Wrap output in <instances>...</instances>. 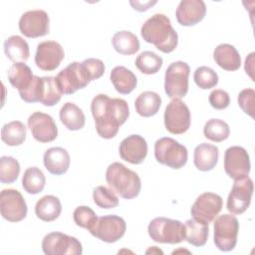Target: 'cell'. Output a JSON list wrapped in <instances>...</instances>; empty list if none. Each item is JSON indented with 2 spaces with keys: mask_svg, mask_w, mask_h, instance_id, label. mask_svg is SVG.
<instances>
[{
  "mask_svg": "<svg viewBox=\"0 0 255 255\" xmlns=\"http://www.w3.org/2000/svg\"><path fill=\"white\" fill-rule=\"evenodd\" d=\"M91 112L98 134L106 139L115 137L129 116L128 105L124 99L110 98L106 94H99L93 99Z\"/></svg>",
  "mask_w": 255,
  "mask_h": 255,
  "instance_id": "6da1fadb",
  "label": "cell"
},
{
  "mask_svg": "<svg viewBox=\"0 0 255 255\" xmlns=\"http://www.w3.org/2000/svg\"><path fill=\"white\" fill-rule=\"evenodd\" d=\"M140 34L146 43L152 44L162 53H171L178 43V35L164 14L156 13L141 26Z\"/></svg>",
  "mask_w": 255,
  "mask_h": 255,
  "instance_id": "7a4b0ae2",
  "label": "cell"
},
{
  "mask_svg": "<svg viewBox=\"0 0 255 255\" xmlns=\"http://www.w3.org/2000/svg\"><path fill=\"white\" fill-rule=\"evenodd\" d=\"M106 180L111 189L125 199L136 197L141 188L137 173L121 162H113L108 166Z\"/></svg>",
  "mask_w": 255,
  "mask_h": 255,
  "instance_id": "3957f363",
  "label": "cell"
},
{
  "mask_svg": "<svg viewBox=\"0 0 255 255\" xmlns=\"http://www.w3.org/2000/svg\"><path fill=\"white\" fill-rule=\"evenodd\" d=\"M155 159L170 168L179 169L187 162L186 147L171 137H161L154 143Z\"/></svg>",
  "mask_w": 255,
  "mask_h": 255,
  "instance_id": "277c9868",
  "label": "cell"
},
{
  "mask_svg": "<svg viewBox=\"0 0 255 255\" xmlns=\"http://www.w3.org/2000/svg\"><path fill=\"white\" fill-rule=\"evenodd\" d=\"M149 237L158 243L177 244L184 240V228L182 222L166 217L152 219L147 227Z\"/></svg>",
  "mask_w": 255,
  "mask_h": 255,
  "instance_id": "5b68a950",
  "label": "cell"
},
{
  "mask_svg": "<svg viewBox=\"0 0 255 255\" xmlns=\"http://www.w3.org/2000/svg\"><path fill=\"white\" fill-rule=\"evenodd\" d=\"M190 67L187 63L176 61L165 70L164 91L171 99L183 98L188 91V77Z\"/></svg>",
  "mask_w": 255,
  "mask_h": 255,
  "instance_id": "8992f818",
  "label": "cell"
},
{
  "mask_svg": "<svg viewBox=\"0 0 255 255\" xmlns=\"http://www.w3.org/2000/svg\"><path fill=\"white\" fill-rule=\"evenodd\" d=\"M214 244L223 252L231 251L235 248L239 232V222L236 216L222 214L214 221Z\"/></svg>",
  "mask_w": 255,
  "mask_h": 255,
  "instance_id": "52a82bcc",
  "label": "cell"
},
{
  "mask_svg": "<svg viewBox=\"0 0 255 255\" xmlns=\"http://www.w3.org/2000/svg\"><path fill=\"white\" fill-rule=\"evenodd\" d=\"M58 87L62 94L72 95L84 89L91 82V78L82 63L72 62L56 76Z\"/></svg>",
  "mask_w": 255,
  "mask_h": 255,
  "instance_id": "ba28073f",
  "label": "cell"
},
{
  "mask_svg": "<svg viewBox=\"0 0 255 255\" xmlns=\"http://www.w3.org/2000/svg\"><path fill=\"white\" fill-rule=\"evenodd\" d=\"M126 230L127 224L124 218L115 214L98 217L89 229L94 237L107 243H114L120 240L125 235Z\"/></svg>",
  "mask_w": 255,
  "mask_h": 255,
  "instance_id": "9c48e42d",
  "label": "cell"
},
{
  "mask_svg": "<svg viewBox=\"0 0 255 255\" xmlns=\"http://www.w3.org/2000/svg\"><path fill=\"white\" fill-rule=\"evenodd\" d=\"M42 250L46 255H81L82 243L73 236L62 232H51L42 240Z\"/></svg>",
  "mask_w": 255,
  "mask_h": 255,
  "instance_id": "30bf717a",
  "label": "cell"
},
{
  "mask_svg": "<svg viewBox=\"0 0 255 255\" xmlns=\"http://www.w3.org/2000/svg\"><path fill=\"white\" fill-rule=\"evenodd\" d=\"M163 120L167 131L172 134L184 133L190 127L189 109L180 99H172L165 108Z\"/></svg>",
  "mask_w": 255,
  "mask_h": 255,
  "instance_id": "8fae6325",
  "label": "cell"
},
{
  "mask_svg": "<svg viewBox=\"0 0 255 255\" xmlns=\"http://www.w3.org/2000/svg\"><path fill=\"white\" fill-rule=\"evenodd\" d=\"M27 203L23 195L16 189H3L0 193V212L4 219L19 222L27 215Z\"/></svg>",
  "mask_w": 255,
  "mask_h": 255,
  "instance_id": "7c38bea8",
  "label": "cell"
},
{
  "mask_svg": "<svg viewBox=\"0 0 255 255\" xmlns=\"http://www.w3.org/2000/svg\"><path fill=\"white\" fill-rule=\"evenodd\" d=\"M250 157L247 150L238 145L228 147L224 153V169L234 180L248 176L250 172Z\"/></svg>",
  "mask_w": 255,
  "mask_h": 255,
  "instance_id": "4fadbf2b",
  "label": "cell"
},
{
  "mask_svg": "<svg viewBox=\"0 0 255 255\" xmlns=\"http://www.w3.org/2000/svg\"><path fill=\"white\" fill-rule=\"evenodd\" d=\"M222 206L223 200L220 195L213 192H204L195 199L190 208V213L194 219L209 224L219 214Z\"/></svg>",
  "mask_w": 255,
  "mask_h": 255,
  "instance_id": "5bb4252c",
  "label": "cell"
},
{
  "mask_svg": "<svg viewBox=\"0 0 255 255\" xmlns=\"http://www.w3.org/2000/svg\"><path fill=\"white\" fill-rule=\"evenodd\" d=\"M253 189V181L249 176L235 180L227 198V210L232 214L245 212L251 203Z\"/></svg>",
  "mask_w": 255,
  "mask_h": 255,
  "instance_id": "9a60e30c",
  "label": "cell"
},
{
  "mask_svg": "<svg viewBox=\"0 0 255 255\" xmlns=\"http://www.w3.org/2000/svg\"><path fill=\"white\" fill-rule=\"evenodd\" d=\"M50 19L44 10H30L23 13L19 19V30L28 38H38L49 33Z\"/></svg>",
  "mask_w": 255,
  "mask_h": 255,
  "instance_id": "2e32d148",
  "label": "cell"
},
{
  "mask_svg": "<svg viewBox=\"0 0 255 255\" xmlns=\"http://www.w3.org/2000/svg\"><path fill=\"white\" fill-rule=\"evenodd\" d=\"M64 58V49L58 42L43 41L37 46L35 64L43 71H54L60 66Z\"/></svg>",
  "mask_w": 255,
  "mask_h": 255,
  "instance_id": "e0dca14e",
  "label": "cell"
},
{
  "mask_svg": "<svg viewBox=\"0 0 255 255\" xmlns=\"http://www.w3.org/2000/svg\"><path fill=\"white\" fill-rule=\"evenodd\" d=\"M27 124L33 137L39 142H50L58 136L56 123L48 114L35 112L28 118Z\"/></svg>",
  "mask_w": 255,
  "mask_h": 255,
  "instance_id": "ac0fdd59",
  "label": "cell"
},
{
  "mask_svg": "<svg viewBox=\"0 0 255 255\" xmlns=\"http://www.w3.org/2000/svg\"><path fill=\"white\" fill-rule=\"evenodd\" d=\"M119 152L125 161L131 164H140L147 154L146 140L139 134H130L122 140Z\"/></svg>",
  "mask_w": 255,
  "mask_h": 255,
  "instance_id": "d6986e66",
  "label": "cell"
},
{
  "mask_svg": "<svg viewBox=\"0 0 255 255\" xmlns=\"http://www.w3.org/2000/svg\"><path fill=\"white\" fill-rule=\"evenodd\" d=\"M206 5L202 0H181L176 8L177 22L182 26H193L203 20Z\"/></svg>",
  "mask_w": 255,
  "mask_h": 255,
  "instance_id": "ffe728a7",
  "label": "cell"
},
{
  "mask_svg": "<svg viewBox=\"0 0 255 255\" xmlns=\"http://www.w3.org/2000/svg\"><path fill=\"white\" fill-rule=\"evenodd\" d=\"M43 161L46 169L54 175L67 172L71 163L69 152L60 146L48 148L44 153Z\"/></svg>",
  "mask_w": 255,
  "mask_h": 255,
  "instance_id": "44dd1931",
  "label": "cell"
},
{
  "mask_svg": "<svg viewBox=\"0 0 255 255\" xmlns=\"http://www.w3.org/2000/svg\"><path fill=\"white\" fill-rule=\"evenodd\" d=\"M218 147L216 145L202 142L194 148L193 162L197 169L209 171L213 169L218 161Z\"/></svg>",
  "mask_w": 255,
  "mask_h": 255,
  "instance_id": "7402d4cb",
  "label": "cell"
},
{
  "mask_svg": "<svg viewBox=\"0 0 255 255\" xmlns=\"http://www.w3.org/2000/svg\"><path fill=\"white\" fill-rule=\"evenodd\" d=\"M216 64L226 71H236L241 66V57L236 48L230 44H219L213 52Z\"/></svg>",
  "mask_w": 255,
  "mask_h": 255,
  "instance_id": "603a6c76",
  "label": "cell"
},
{
  "mask_svg": "<svg viewBox=\"0 0 255 255\" xmlns=\"http://www.w3.org/2000/svg\"><path fill=\"white\" fill-rule=\"evenodd\" d=\"M110 80L116 91L123 95L131 93L137 84L135 75L124 66L115 67L110 74Z\"/></svg>",
  "mask_w": 255,
  "mask_h": 255,
  "instance_id": "cb8c5ba5",
  "label": "cell"
},
{
  "mask_svg": "<svg viewBox=\"0 0 255 255\" xmlns=\"http://www.w3.org/2000/svg\"><path fill=\"white\" fill-rule=\"evenodd\" d=\"M62 211L60 199L54 195H45L41 197L35 205L36 216L45 222L56 220Z\"/></svg>",
  "mask_w": 255,
  "mask_h": 255,
  "instance_id": "d4e9b609",
  "label": "cell"
},
{
  "mask_svg": "<svg viewBox=\"0 0 255 255\" xmlns=\"http://www.w3.org/2000/svg\"><path fill=\"white\" fill-rule=\"evenodd\" d=\"M183 228L185 241L195 247H201L205 245L209 234V228L207 223L192 218L185 221V223L183 224Z\"/></svg>",
  "mask_w": 255,
  "mask_h": 255,
  "instance_id": "484cf974",
  "label": "cell"
},
{
  "mask_svg": "<svg viewBox=\"0 0 255 255\" xmlns=\"http://www.w3.org/2000/svg\"><path fill=\"white\" fill-rule=\"evenodd\" d=\"M161 106L160 96L152 91L142 92L137 96L134 102L136 113L143 117L149 118L157 114Z\"/></svg>",
  "mask_w": 255,
  "mask_h": 255,
  "instance_id": "4316f807",
  "label": "cell"
},
{
  "mask_svg": "<svg viewBox=\"0 0 255 255\" xmlns=\"http://www.w3.org/2000/svg\"><path fill=\"white\" fill-rule=\"evenodd\" d=\"M60 120L70 130H79L84 128L86 117L83 111L74 103L68 102L60 110Z\"/></svg>",
  "mask_w": 255,
  "mask_h": 255,
  "instance_id": "83f0119b",
  "label": "cell"
},
{
  "mask_svg": "<svg viewBox=\"0 0 255 255\" xmlns=\"http://www.w3.org/2000/svg\"><path fill=\"white\" fill-rule=\"evenodd\" d=\"M4 52L7 58L14 63L25 62L30 56L28 43L18 35L10 36L4 41Z\"/></svg>",
  "mask_w": 255,
  "mask_h": 255,
  "instance_id": "f1b7e54d",
  "label": "cell"
},
{
  "mask_svg": "<svg viewBox=\"0 0 255 255\" xmlns=\"http://www.w3.org/2000/svg\"><path fill=\"white\" fill-rule=\"evenodd\" d=\"M7 76H8L9 83L14 88H16L18 92H22L26 90L30 86L34 78V75L30 67L26 65L24 62L14 63L9 68Z\"/></svg>",
  "mask_w": 255,
  "mask_h": 255,
  "instance_id": "f546056e",
  "label": "cell"
},
{
  "mask_svg": "<svg viewBox=\"0 0 255 255\" xmlns=\"http://www.w3.org/2000/svg\"><path fill=\"white\" fill-rule=\"evenodd\" d=\"M114 49L122 55H133L139 50V41L137 37L127 30L115 33L112 38Z\"/></svg>",
  "mask_w": 255,
  "mask_h": 255,
  "instance_id": "4dcf8cb0",
  "label": "cell"
},
{
  "mask_svg": "<svg viewBox=\"0 0 255 255\" xmlns=\"http://www.w3.org/2000/svg\"><path fill=\"white\" fill-rule=\"evenodd\" d=\"M1 139L9 146L20 145L26 139V127L20 121H12L1 128Z\"/></svg>",
  "mask_w": 255,
  "mask_h": 255,
  "instance_id": "1f68e13d",
  "label": "cell"
},
{
  "mask_svg": "<svg viewBox=\"0 0 255 255\" xmlns=\"http://www.w3.org/2000/svg\"><path fill=\"white\" fill-rule=\"evenodd\" d=\"M46 184V177L43 171L37 166L28 167L22 177V186L29 194L40 193Z\"/></svg>",
  "mask_w": 255,
  "mask_h": 255,
  "instance_id": "d6a6232c",
  "label": "cell"
},
{
  "mask_svg": "<svg viewBox=\"0 0 255 255\" xmlns=\"http://www.w3.org/2000/svg\"><path fill=\"white\" fill-rule=\"evenodd\" d=\"M203 134L209 140L221 142L228 138L230 134L229 126L222 120L211 119L207 121L203 128Z\"/></svg>",
  "mask_w": 255,
  "mask_h": 255,
  "instance_id": "836d02e7",
  "label": "cell"
},
{
  "mask_svg": "<svg viewBox=\"0 0 255 255\" xmlns=\"http://www.w3.org/2000/svg\"><path fill=\"white\" fill-rule=\"evenodd\" d=\"M135 67L145 75L156 74L162 66V58L151 51L141 52L135 59Z\"/></svg>",
  "mask_w": 255,
  "mask_h": 255,
  "instance_id": "e575fe53",
  "label": "cell"
},
{
  "mask_svg": "<svg viewBox=\"0 0 255 255\" xmlns=\"http://www.w3.org/2000/svg\"><path fill=\"white\" fill-rule=\"evenodd\" d=\"M20 173V164L12 156L3 155L0 157V180L4 184L14 182Z\"/></svg>",
  "mask_w": 255,
  "mask_h": 255,
  "instance_id": "d590c367",
  "label": "cell"
},
{
  "mask_svg": "<svg viewBox=\"0 0 255 255\" xmlns=\"http://www.w3.org/2000/svg\"><path fill=\"white\" fill-rule=\"evenodd\" d=\"M43 79V96L41 104L46 107H53L59 103L62 93L58 87L56 77H42Z\"/></svg>",
  "mask_w": 255,
  "mask_h": 255,
  "instance_id": "8d00e7d4",
  "label": "cell"
},
{
  "mask_svg": "<svg viewBox=\"0 0 255 255\" xmlns=\"http://www.w3.org/2000/svg\"><path fill=\"white\" fill-rule=\"evenodd\" d=\"M93 199L96 205L105 209L115 208L119 205V198L116 192L104 185H99L94 189Z\"/></svg>",
  "mask_w": 255,
  "mask_h": 255,
  "instance_id": "74e56055",
  "label": "cell"
},
{
  "mask_svg": "<svg viewBox=\"0 0 255 255\" xmlns=\"http://www.w3.org/2000/svg\"><path fill=\"white\" fill-rule=\"evenodd\" d=\"M193 80L197 87L202 90H208L214 88L218 84V75L213 69L201 66L194 71Z\"/></svg>",
  "mask_w": 255,
  "mask_h": 255,
  "instance_id": "f35d334b",
  "label": "cell"
},
{
  "mask_svg": "<svg viewBox=\"0 0 255 255\" xmlns=\"http://www.w3.org/2000/svg\"><path fill=\"white\" fill-rule=\"evenodd\" d=\"M97 218H98L97 214L89 206H85V205L78 206L73 212V219L76 225L82 228H86L88 230L93 226Z\"/></svg>",
  "mask_w": 255,
  "mask_h": 255,
  "instance_id": "ab89813d",
  "label": "cell"
},
{
  "mask_svg": "<svg viewBox=\"0 0 255 255\" xmlns=\"http://www.w3.org/2000/svg\"><path fill=\"white\" fill-rule=\"evenodd\" d=\"M20 98L26 102V103H37L41 102L42 96H43V79L42 77L34 76L32 83L30 86L22 91L19 92Z\"/></svg>",
  "mask_w": 255,
  "mask_h": 255,
  "instance_id": "60d3db41",
  "label": "cell"
},
{
  "mask_svg": "<svg viewBox=\"0 0 255 255\" xmlns=\"http://www.w3.org/2000/svg\"><path fill=\"white\" fill-rule=\"evenodd\" d=\"M254 98H255V91L253 89H244L238 95V105L241 110L250 116L251 118L254 117Z\"/></svg>",
  "mask_w": 255,
  "mask_h": 255,
  "instance_id": "b9f144b4",
  "label": "cell"
},
{
  "mask_svg": "<svg viewBox=\"0 0 255 255\" xmlns=\"http://www.w3.org/2000/svg\"><path fill=\"white\" fill-rule=\"evenodd\" d=\"M86 68L91 81L101 78L105 73V64L102 60L96 58H88L82 62Z\"/></svg>",
  "mask_w": 255,
  "mask_h": 255,
  "instance_id": "7bdbcfd3",
  "label": "cell"
},
{
  "mask_svg": "<svg viewBox=\"0 0 255 255\" xmlns=\"http://www.w3.org/2000/svg\"><path fill=\"white\" fill-rule=\"evenodd\" d=\"M208 101L213 109L224 110L230 104V97L227 92L221 89H215L210 93Z\"/></svg>",
  "mask_w": 255,
  "mask_h": 255,
  "instance_id": "ee69618b",
  "label": "cell"
},
{
  "mask_svg": "<svg viewBox=\"0 0 255 255\" xmlns=\"http://www.w3.org/2000/svg\"><path fill=\"white\" fill-rule=\"evenodd\" d=\"M130 3V5L133 7V9L134 10H137V11H146L150 6H152L153 4H155L156 3V1H147V2H140V1H135V2H133V1H130L129 2Z\"/></svg>",
  "mask_w": 255,
  "mask_h": 255,
  "instance_id": "f6af8a7d",
  "label": "cell"
},
{
  "mask_svg": "<svg viewBox=\"0 0 255 255\" xmlns=\"http://www.w3.org/2000/svg\"><path fill=\"white\" fill-rule=\"evenodd\" d=\"M254 55L255 54L253 52L250 53L248 55V57L246 58V60H245V71L251 77L252 81H254V77H253V63H254L253 59H254Z\"/></svg>",
  "mask_w": 255,
  "mask_h": 255,
  "instance_id": "bcb514c9",
  "label": "cell"
}]
</instances>
